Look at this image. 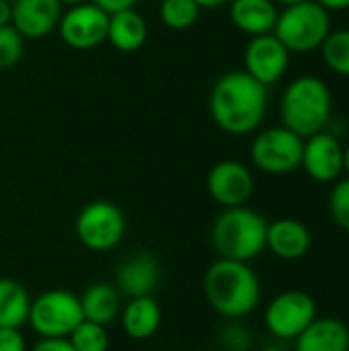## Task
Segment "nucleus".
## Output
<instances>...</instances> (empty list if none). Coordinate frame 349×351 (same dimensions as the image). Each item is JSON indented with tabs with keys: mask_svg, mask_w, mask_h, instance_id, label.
<instances>
[{
	"mask_svg": "<svg viewBox=\"0 0 349 351\" xmlns=\"http://www.w3.org/2000/svg\"><path fill=\"white\" fill-rule=\"evenodd\" d=\"M210 197L222 208L245 206L255 189L251 171L239 160H220L216 162L206 179Z\"/></svg>",
	"mask_w": 349,
	"mask_h": 351,
	"instance_id": "obj_12",
	"label": "nucleus"
},
{
	"mask_svg": "<svg viewBox=\"0 0 349 351\" xmlns=\"http://www.w3.org/2000/svg\"><path fill=\"white\" fill-rule=\"evenodd\" d=\"M313 247V234L309 226L294 218H280L267 222L265 249H269L282 261H298L309 255Z\"/></svg>",
	"mask_w": 349,
	"mask_h": 351,
	"instance_id": "obj_15",
	"label": "nucleus"
},
{
	"mask_svg": "<svg viewBox=\"0 0 349 351\" xmlns=\"http://www.w3.org/2000/svg\"><path fill=\"white\" fill-rule=\"evenodd\" d=\"M329 216L335 226L349 232V177L335 181L329 193Z\"/></svg>",
	"mask_w": 349,
	"mask_h": 351,
	"instance_id": "obj_27",
	"label": "nucleus"
},
{
	"mask_svg": "<svg viewBox=\"0 0 349 351\" xmlns=\"http://www.w3.org/2000/svg\"><path fill=\"white\" fill-rule=\"evenodd\" d=\"M333 95L329 86L313 74L294 78L282 93L280 99V119L282 125L298 134L300 138H311L331 121Z\"/></svg>",
	"mask_w": 349,
	"mask_h": 351,
	"instance_id": "obj_3",
	"label": "nucleus"
},
{
	"mask_svg": "<svg viewBox=\"0 0 349 351\" xmlns=\"http://www.w3.org/2000/svg\"><path fill=\"white\" fill-rule=\"evenodd\" d=\"M119 319H121V329L130 339L146 341L154 337V333L158 331L163 321V311L152 296L128 298V302L121 306Z\"/></svg>",
	"mask_w": 349,
	"mask_h": 351,
	"instance_id": "obj_17",
	"label": "nucleus"
},
{
	"mask_svg": "<svg viewBox=\"0 0 349 351\" xmlns=\"http://www.w3.org/2000/svg\"><path fill=\"white\" fill-rule=\"evenodd\" d=\"M263 351H282V350H280L278 346H267V348H265Z\"/></svg>",
	"mask_w": 349,
	"mask_h": 351,
	"instance_id": "obj_38",
	"label": "nucleus"
},
{
	"mask_svg": "<svg viewBox=\"0 0 349 351\" xmlns=\"http://www.w3.org/2000/svg\"><path fill=\"white\" fill-rule=\"evenodd\" d=\"M10 25V2L0 0V27Z\"/></svg>",
	"mask_w": 349,
	"mask_h": 351,
	"instance_id": "obj_33",
	"label": "nucleus"
},
{
	"mask_svg": "<svg viewBox=\"0 0 349 351\" xmlns=\"http://www.w3.org/2000/svg\"><path fill=\"white\" fill-rule=\"evenodd\" d=\"M278 14L280 12L274 0H230V21L249 37L272 33Z\"/></svg>",
	"mask_w": 349,
	"mask_h": 351,
	"instance_id": "obj_19",
	"label": "nucleus"
},
{
	"mask_svg": "<svg viewBox=\"0 0 349 351\" xmlns=\"http://www.w3.org/2000/svg\"><path fill=\"white\" fill-rule=\"evenodd\" d=\"M78 298H80L84 319L97 325L107 327L121 313V294L115 288V284H109V282L91 284Z\"/></svg>",
	"mask_w": 349,
	"mask_h": 351,
	"instance_id": "obj_21",
	"label": "nucleus"
},
{
	"mask_svg": "<svg viewBox=\"0 0 349 351\" xmlns=\"http://www.w3.org/2000/svg\"><path fill=\"white\" fill-rule=\"evenodd\" d=\"M91 2H95L99 8H103L107 14H113V12H119V10L134 8L138 0H91Z\"/></svg>",
	"mask_w": 349,
	"mask_h": 351,
	"instance_id": "obj_31",
	"label": "nucleus"
},
{
	"mask_svg": "<svg viewBox=\"0 0 349 351\" xmlns=\"http://www.w3.org/2000/svg\"><path fill=\"white\" fill-rule=\"evenodd\" d=\"M212 121L230 136L253 134L267 113V86L245 70L222 74L208 97Z\"/></svg>",
	"mask_w": 349,
	"mask_h": 351,
	"instance_id": "obj_1",
	"label": "nucleus"
},
{
	"mask_svg": "<svg viewBox=\"0 0 349 351\" xmlns=\"http://www.w3.org/2000/svg\"><path fill=\"white\" fill-rule=\"evenodd\" d=\"M278 4H284V6H290V4H298V2H304V0H274Z\"/></svg>",
	"mask_w": 349,
	"mask_h": 351,
	"instance_id": "obj_36",
	"label": "nucleus"
},
{
	"mask_svg": "<svg viewBox=\"0 0 349 351\" xmlns=\"http://www.w3.org/2000/svg\"><path fill=\"white\" fill-rule=\"evenodd\" d=\"M200 8H218V6H224L228 0H193Z\"/></svg>",
	"mask_w": 349,
	"mask_h": 351,
	"instance_id": "obj_34",
	"label": "nucleus"
},
{
	"mask_svg": "<svg viewBox=\"0 0 349 351\" xmlns=\"http://www.w3.org/2000/svg\"><path fill=\"white\" fill-rule=\"evenodd\" d=\"M304 138L284 125L267 128L253 138L251 160L267 175H288L300 169Z\"/></svg>",
	"mask_w": 349,
	"mask_h": 351,
	"instance_id": "obj_7",
	"label": "nucleus"
},
{
	"mask_svg": "<svg viewBox=\"0 0 349 351\" xmlns=\"http://www.w3.org/2000/svg\"><path fill=\"white\" fill-rule=\"evenodd\" d=\"M344 173L349 177V146L344 148Z\"/></svg>",
	"mask_w": 349,
	"mask_h": 351,
	"instance_id": "obj_35",
	"label": "nucleus"
},
{
	"mask_svg": "<svg viewBox=\"0 0 349 351\" xmlns=\"http://www.w3.org/2000/svg\"><path fill=\"white\" fill-rule=\"evenodd\" d=\"M84 321L80 298L68 290H47L31 300L27 323L39 337H68Z\"/></svg>",
	"mask_w": 349,
	"mask_h": 351,
	"instance_id": "obj_6",
	"label": "nucleus"
},
{
	"mask_svg": "<svg viewBox=\"0 0 349 351\" xmlns=\"http://www.w3.org/2000/svg\"><path fill=\"white\" fill-rule=\"evenodd\" d=\"M300 169L317 183H333L344 173V146L329 134L319 132L304 140Z\"/></svg>",
	"mask_w": 349,
	"mask_h": 351,
	"instance_id": "obj_13",
	"label": "nucleus"
},
{
	"mask_svg": "<svg viewBox=\"0 0 349 351\" xmlns=\"http://www.w3.org/2000/svg\"><path fill=\"white\" fill-rule=\"evenodd\" d=\"M319 2L325 10H348L349 8V0H315Z\"/></svg>",
	"mask_w": 349,
	"mask_h": 351,
	"instance_id": "obj_32",
	"label": "nucleus"
},
{
	"mask_svg": "<svg viewBox=\"0 0 349 351\" xmlns=\"http://www.w3.org/2000/svg\"><path fill=\"white\" fill-rule=\"evenodd\" d=\"M0 351H29L21 329H4L0 327Z\"/></svg>",
	"mask_w": 349,
	"mask_h": 351,
	"instance_id": "obj_29",
	"label": "nucleus"
},
{
	"mask_svg": "<svg viewBox=\"0 0 349 351\" xmlns=\"http://www.w3.org/2000/svg\"><path fill=\"white\" fill-rule=\"evenodd\" d=\"M72 348L76 351H107L109 350V335L107 327L97 325L93 321H82L70 335Z\"/></svg>",
	"mask_w": 349,
	"mask_h": 351,
	"instance_id": "obj_25",
	"label": "nucleus"
},
{
	"mask_svg": "<svg viewBox=\"0 0 349 351\" xmlns=\"http://www.w3.org/2000/svg\"><path fill=\"white\" fill-rule=\"evenodd\" d=\"M62 4H66V6H74V4H80V2H86V0H60Z\"/></svg>",
	"mask_w": 349,
	"mask_h": 351,
	"instance_id": "obj_37",
	"label": "nucleus"
},
{
	"mask_svg": "<svg viewBox=\"0 0 349 351\" xmlns=\"http://www.w3.org/2000/svg\"><path fill=\"white\" fill-rule=\"evenodd\" d=\"M23 49H25L23 35L12 25L0 27V70L14 68L23 58Z\"/></svg>",
	"mask_w": 349,
	"mask_h": 351,
	"instance_id": "obj_26",
	"label": "nucleus"
},
{
	"mask_svg": "<svg viewBox=\"0 0 349 351\" xmlns=\"http://www.w3.org/2000/svg\"><path fill=\"white\" fill-rule=\"evenodd\" d=\"M158 261L150 253H138L123 261L117 269L115 288L119 294L128 298H140V296H152L156 284H158Z\"/></svg>",
	"mask_w": 349,
	"mask_h": 351,
	"instance_id": "obj_16",
	"label": "nucleus"
},
{
	"mask_svg": "<svg viewBox=\"0 0 349 351\" xmlns=\"http://www.w3.org/2000/svg\"><path fill=\"white\" fill-rule=\"evenodd\" d=\"M220 343L226 351H247L251 348V333L243 325L230 323L222 329Z\"/></svg>",
	"mask_w": 349,
	"mask_h": 351,
	"instance_id": "obj_28",
	"label": "nucleus"
},
{
	"mask_svg": "<svg viewBox=\"0 0 349 351\" xmlns=\"http://www.w3.org/2000/svg\"><path fill=\"white\" fill-rule=\"evenodd\" d=\"M107 23L109 14L99 8L95 2H80L68 6L58 23V33L62 41L78 51L95 49L107 41Z\"/></svg>",
	"mask_w": 349,
	"mask_h": 351,
	"instance_id": "obj_10",
	"label": "nucleus"
},
{
	"mask_svg": "<svg viewBox=\"0 0 349 351\" xmlns=\"http://www.w3.org/2000/svg\"><path fill=\"white\" fill-rule=\"evenodd\" d=\"M319 49L325 66L331 72L339 76H349V29L331 31Z\"/></svg>",
	"mask_w": 349,
	"mask_h": 351,
	"instance_id": "obj_23",
	"label": "nucleus"
},
{
	"mask_svg": "<svg viewBox=\"0 0 349 351\" xmlns=\"http://www.w3.org/2000/svg\"><path fill=\"white\" fill-rule=\"evenodd\" d=\"M62 6L60 0H14L10 2V25L23 39H43L58 29Z\"/></svg>",
	"mask_w": 349,
	"mask_h": 351,
	"instance_id": "obj_14",
	"label": "nucleus"
},
{
	"mask_svg": "<svg viewBox=\"0 0 349 351\" xmlns=\"http://www.w3.org/2000/svg\"><path fill=\"white\" fill-rule=\"evenodd\" d=\"M31 298L23 284L10 278H0V327L21 329L29 319Z\"/></svg>",
	"mask_w": 349,
	"mask_h": 351,
	"instance_id": "obj_22",
	"label": "nucleus"
},
{
	"mask_svg": "<svg viewBox=\"0 0 349 351\" xmlns=\"http://www.w3.org/2000/svg\"><path fill=\"white\" fill-rule=\"evenodd\" d=\"M212 247L222 259L253 261L265 251L267 220L247 208H224L212 224Z\"/></svg>",
	"mask_w": 349,
	"mask_h": 351,
	"instance_id": "obj_4",
	"label": "nucleus"
},
{
	"mask_svg": "<svg viewBox=\"0 0 349 351\" xmlns=\"http://www.w3.org/2000/svg\"><path fill=\"white\" fill-rule=\"evenodd\" d=\"M290 56L292 53L274 33L251 37L243 56L245 72L263 86H272L288 72Z\"/></svg>",
	"mask_w": 349,
	"mask_h": 351,
	"instance_id": "obj_11",
	"label": "nucleus"
},
{
	"mask_svg": "<svg viewBox=\"0 0 349 351\" xmlns=\"http://www.w3.org/2000/svg\"><path fill=\"white\" fill-rule=\"evenodd\" d=\"M146 39H148V23L136 8L109 14L107 41L117 51L134 53L146 43Z\"/></svg>",
	"mask_w": 349,
	"mask_h": 351,
	"instance_id": "obj_20",
	"label": "nucleus"
},
{
	"mask_svg": "<svg viewBox=\"0 0 349 351\" xmlns=\"http://www.w3.org/2000/svg\"><path fill=\"white\" fill-rule=\"evenodd\" d=\"M290 53L317 51L331 33V16L315 0H304L286 6L272 31Z\"/></svg>",
	"mask_w": 349,
	"mask_h": 351,
	"instance_id": "obj_5",
	"label": "nucleus"
},
{
	"mask_svg": "<svg viewBox=\"0 0 349 351\" xmlns=\"http://www.w3.org/2000/svg\"><path fill=\"white\" fill-rule=\"evenodd\" d=\"M200 10L202 8L193 0H163L158 6V16L165 27L173 31H185L197 23Z\"/></svg>",
	"mask_w": 349,
	"mask_h": 351,
	"instance_id": "obj_24",
	"label": "nucleus"
},
{
	"mask_svg": "<svg viewBox=\"0 0 349 351\" xmlns=\"http://www.w3.org/2000/svg\"><path fill=\"white\" fill-rule=\"evenodd\" d=\"M294 341L296 351H349V329L335 317H317Z\"/></svg>",
	"mask_w": 349,
	"mask_h": 351,
	"instance_id": "obj_18",
	"label": "nucleus"
},
{
	"mask_svg": "<svg viewBox=\"0 0 349 351\" xmlns=\"http://www.w3.org/2000/svg\"><path fill=\"white\" fill-rule=\"evenodd\" d=\"M210 306L224 319L239 321L251 315L261 300V282L245 261L216 259L204 278Z\"/></svg>",
	"mask_w": 349,
	"mask_h": 351,
	"instance_id": "obj_2",
	"label": "nucleus"
},
{
	"mask_svg": "<svg viewBox=\"0 0 349 351\" xmlns=\"http://www.w3.org/2000/svg\"><path fill=\"white\" fill-rule=\"evenodd\" d=\"M76 239L88 251L105 253L115 249L125 234L123 212L105 199L86 204L76 216Z\"/></svg>",
	"mask_w": 349,
	"mask_h": 351,
	"instance_id": "obj_8",
	"label": "nucleus"
},
{
	"mask_svg": "<svg viewBox=\"0 0 349 351\" xmlns=\"http://www.w3.org/2000/svg\"><path fill=\"white\" fill-rule=\"evenodd\" d=\"M29 351H76L68 337H41Z\"/></svg>",
	"mask_w": 349,
	"mask_h": 351,
	"instance_id": "obj_30",
	"label": "nucleus"
},
{
	"mask_svg": "<svg viewBox=\"0 0 349 351\" xmlns=\"http://www.w3.org/2000/svg\"><path fill=\"white\" fill-rule=\"evenodd\" d=\"M263 319L274 337L296 339L317 319V302L302 290H286L267 304Z\"/></svg>",
	"mask_w": 349,
	"mask_h": 351,
	"instance_id": "obj_9",
	"label": "nucleus"
}]
</instances>
